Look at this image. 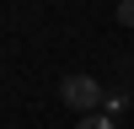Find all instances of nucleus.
Instances as JSON below:
<instances>
[{
  "label": "nucleus",
  "mask_w": 134,
  "mask_h": 129,
  "mask_svg": "<svg viewBox=\"0 0 134 129\" xmlns=\"http://www.w3.org/2000/svg\"><path fill=\"white\" fill-rule=\"evenodd\" d=\"M59 97H64V108H75V113H102V102H107L102 81H97V75H81V70L59 81Z\"/></svg>",
  "instance_id": "obj_1"
},
{
  "label": "nucleus",
  "mask_w": 134,
  "mask_h": 129,
  "mask_svg": "<svg viewBox=\"0 0 134 129\" xmlns=\"http://www.w3.org/2000/svg\"><path fill=\"white\" fill-rule=\"evenodd\" d=\"M124 108H129V92H107V102H102V113H107V118H118Z\"/></svg>",
  "instance_id": "obj_2"
},
{
  "label": "nucleus",
  "mask_w": 134,
  "mask_h": 129,
  "mask_svg": "<svg viewBox=\"0 0 134 129\" xmlns=\"http://www.w3.org/2000/svg\"><path fill=\"white\" fill-rule=\"evenodd\" d=\"M75 129H118V124H113V118H107V113H86V118H81V124H75Z\"/></svg>",
  "instance_id": "obj_3"
},
{
  "label": "nucleus",
  "mask_w": 134,
  "mask_h": 129,
  "mask_svg": "<svg viewBox=\"0 0 134 129\" xmlns=\"http://www.w3.org/2000/svg\"><path fill=\"white\" fill-rule=\"evenodd\" d=\"M118 22H124V27H134V0H118Z\"/></svg>",
  "instance_id": "obj_4"
}]
</instances>
